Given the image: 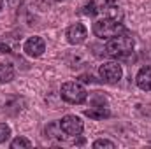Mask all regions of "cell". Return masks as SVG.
<instances>
[{"label":"cell","instance_id":"6da1fadb","mask_svg":"<svg viewBox=\"0 0 151 149\" xmlns=\"http://www.w3.org/2000/svg\"><path fill=\"white\" fill-rule=\"evenodd\" d=\"M134 37L128 35L127 32L116 35V37L107 39V44H106V53L111 56V58H123L127 54L132 53L134 49Z\"/></svg>","mask_w":151,"mask_h":149},{"label":"cell","instance_id":"7a4b0ae2","mask_svg":"<svg viewBox=\"0 0 151 149\" xmlns=\"http://www.w3.org/2000/svg\"><path fill=\"white\" fill-rule=\"evenodd\" d=\"M127 32L121 21H116L113 18H102L93 23V34L99 39H111L119 34Z\"/></svg>","mask_w":151,"mask_h":149},{"label":"cell","instance_id":"3957f363","mask_svg":"<svg viewBox=\"0 0 151 149\" xmlns=\"http://www.w3.org/2000/svg\"><path fill=\"white\" fill-rule=\"evenodd\" d=\"M60 95L65 102L69 104H83L88 97L86 90L83 84L76 82V81H69L65 84H62V90H60Z\"/></svg>","mask_w":151,"mask_h":149},{"label":"cell","instance_id":"277c9868","mask_svg":"<svg viewBox=\"0 0 151 149\" xmlns=\"http://www.w3.org/2000/svg\"><path fill=\"white\" fill-rule=\"evenodd\" d=\"M99 75H100V79H102L104 82L114 84V82H118V81L121 79V75H123V69H121V65H119L118 62H107V63L100 65V69H99Z\"/></svg>","mask_w":151,"mask_h":149},{"label":"cell","instance_id":"5b68a950","mask_svg":"<svg viewBox=\"0 0 151 149\" xmlns=\"http://www.w3.org/2000/svg\"><path fill=\"white\" fill-rule=\"evenodd\" d=\"M60 128H62V132H65L67 135H81V132H83V121H81V117L79 116H76V114H67V116H63L62 119H60Z\"/></svg>","mask_w":151,"mask_h":149},{"label":"cell","instance_id":"8992f818","mask_svg":"<svg viewBox=\"0 0 151 149\" xmlns=\"http://www.w3.org/2000/svg\"><path fill=\"white\" fill-rule=\"evenodd\" d=\"M67 40L72 44V46H79V44H83L86 37H88V32H86V27L84 25H81V23H76V25H70L69 28H67Z\"/></svg>","mask_w":151,"mask_h":149},{"label":"cell","instance_id":"52a82bcc","mask_svg":"<svg viewBox=\"0 0 151 149\" xmlns=\"http://www.w3.org/2000/svg\"><path fill=\"white\" fill-rule=\"evenodd\" d=\"M23 51H25L28 56H32V58H39V56L46 51V42L40 37H37V35H35V37H30L25 42Z\"/></svg>","mask_w":151,"mask_h":149},{"label":"cell","instance_id":"ba28073f","mask_svg":"<svg viewBox=\"0 0 151 149\" xmlns=\"http://www.w3.org/2000/svg\"><path fill=\"white\" fill-rule=\"evenodd\" d=\"M135 82L142 91H151V67H142L137 72Z\"/></svg>","mask_w":151,"mask_h":149},{"label":"cell","instance_id":"9c48e42d","mask_svg":"<svg viewBox=\"0 0 151 149\" xmlns=\"http://www.w3.org/2000/svg\"><path fill=\"white\" fill-rule=\"evenodd\" d=\"M84 116H88L91 119H104V117H109L111 112H109L107 107L100 105V107H90V109H86L84 111Z\"/></svg>","mask_w":151,"mask_h":149},{"label":"cell","instance_id":"30bf717a","mask_svg":"<svg viewBox=\"0 0 151 149\" xmlns=\"http://www.w3.org/2000/svg\"><path fill=\"white\" fill-rule=\"evenodd\" d=\"M14 79V69L7 63H0V84L9 82Z\"/></svg>","mask_w":151,"mask_h":149},{"label":"cell","instance_id":"8fae6325","mask_svg":"<svg viewBox=\"0 0 151 149\" xmlns=\"http://www.w3.org/2000/svg\"><path fill=\"white\" fill-rule=\"evenodd\" d=\"M32 146V142L28 140V139H25V137H16L12 142H11V148L12 149H21V148H30Z\"/></svg>","mask_w":151,"mask_h":149},{"label":"cell","instance_id":"7c38bea8","mask_svg":"<svg viewBox=\"0 0 151 149\" xmlns=\"http://www.w3.org/2000/svg\"><path fill=\"white\" fill-rule=\"evenodd\" d=\"M97 12H99V7L95 5V2H93V0L83 7V14H86V16H95Z\"/></svg>","mask_w":151,"mask_h":149},{"label":"cell","instance_id":"4fadbf2b","mask_svg":"<svg viewBox=\"0 0 151 149\" xmlns=\"http://www.w3.org/2000/svg\"><path fill=\"white\" fill-rule=\"evenodd\" d=\"M93 148H95V149H99V148L114 149V148H116V144L111 142V140H107V139H99V140H95V142H93Z\"/></svg>","mask_w":151,"mask_h":149},{"label":"cell","instance_id":"5bb4252c","mask_svg":"<svg viewBox=\"0 0 151 149\" xmlns=\"http://www.w3.org/2000/svg\"><path fill=\"white\" fill-rule=\"evenodd\" d=\"M9 135H11V128H9L5 123H0V144L5 142V140L9 139Z\"/></svg>","mask_w":151,"mask_h":149},{"label":"cell","instance_id":"9a60e30c","mask_svg":"<svg viewBox=\"0 0 151 149\" xmlns=\"http://www.w3.org/2000/svg\"><path fill=\"white\" fill-rule=\"evenodd\" d=\"M93 2L99 7V11H104V9H107V7H111V5L116 4V0H93Z\"/></svg>","mask_w":151,"mask_h":149},{"label":"cell","instance_id":"2e32d148","mask_svg":"<svg viewBox=\"0 0 151 149\" xmlns=\"http://www.w3.org/2000/svg\"><path fill=\"white\" fill-rule=\"evenodd\" d=\"M21 4H23V0H7V5H9L11 9H18Z\"/></svg>","mask_w":151,"mask_h":149},{"label":"cell","instance_id":"e0dca14e","mask_svg":"<svg viewBox=\"0 0 151 149\" xmlns=\"http://www.w3.org/2000/svg\"><path fill=\"white\" fill-rule=\"evenodd\" d=\"M0 53H11V47L5 42H0Z\"/></svg>","mask_w":151,"mask_h":149},{"label":"cell","instance_id":"ac0fdd59","mask_svg":"<svg viewBox=\"0 0 151 149\" xmlns=\"http://www.w3.org/2000/svg\"><path fill=\"white\" fill-rule=\"evenodd\" d=\"M2 7H4V0H0V11H2Z\"/></svg>","mask_w":151,"mask_h":149},{"label":"cell","instance_id":"d6986e66","mask_svg":"<svg viewBox=\"0 0 151 149\" xmlns=\"http://www.w3.org/2000/svg\"><path fill=\"white\" fill-rule=\"evenodd\" d=\"M60 2H62V0H60Z\"/></svg>","mask_w":151,"mask_h":149}]
</instances>
